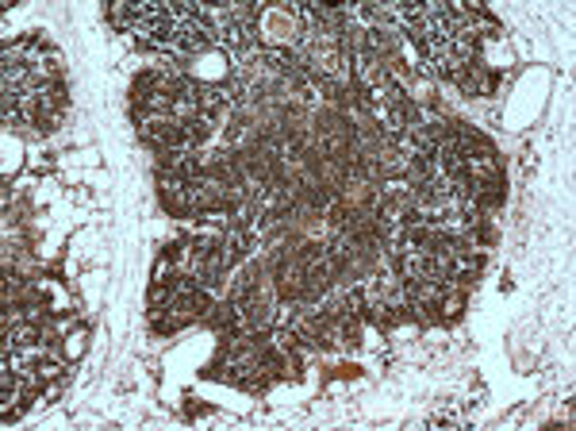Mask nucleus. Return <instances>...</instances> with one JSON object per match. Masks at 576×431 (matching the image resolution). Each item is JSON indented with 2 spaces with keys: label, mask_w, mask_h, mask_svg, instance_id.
<instances>
[{
  "label": "nucleus",
  "mask_w": 576,
  "mask_h": 431,
  "mask_svg": "<svg viewBox=\"0 0 576 431\" xmlns=\"http://www.w3.org/2000/svg\"><path fill=\"white\" fill-rule=\"evenodd\" d=\"M208 46H212V28L200 20V4H196V16L177 20L170 55H177V58H192V55H200V50H208Z\"/></svg>",
  "instance_id": "obj_1"
},
{
  "label": "nucleus",
  "mask_w": 576,
  "mask_h": 431,
  "mask_svg": "<svg viewBox=\"0 0 576 431\" xmlns=\"http://www.w3.org/2000/svg\"><path fill=\"white\" fill-rule=\"evenodd\" d=\"M85 335H88L85 324H77V327H70V332L62 335V351H66V359H81L85 354Z\"/></svg>",
  "instance_id": "obj_2"
}]
</instances>
